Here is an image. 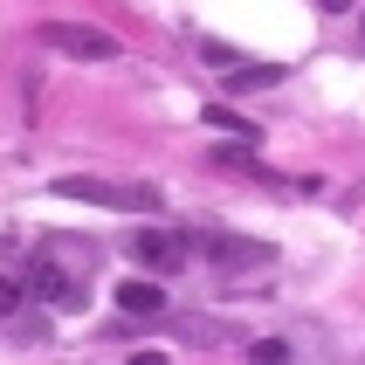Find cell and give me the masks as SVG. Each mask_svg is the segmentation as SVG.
Returning <instances> with one entry per match:
<instances>
[{
  "label": "cell",
  "instance_id": "7",
  "mask_svg": "<svg viewBox=\"0 0 365 365\" xmlns=\"http://www.w3.org/2000/svg\"><path fill=\"white\" fill-rule=\"evenodd\" d=\"M269 83H283L276 62H262V69H242V62H235V69H227V90H269Z\"/></svg>",
  "mask_w": 365,
  "mask_h": 365
},
{
  "label": "cell",
  "instance_id": "8",
  "mask_svg": "<svg viewBox=\"0 0 365 365\" xmlns=\"http://www.w3.org/2000/svg\"><path fill=\"white\" fill-rule=\"evenodd\" d=\"M255 138H235V145H214V159L207 165H227V173H255V152H248Z\"/></svg>",
  "mask_w": 365,
  "mask_h": 365
},
{
  "label": "cell",
  "instance_id": "6",
  "mask_svg": "<svg viewBox=\"0 0 365 365\" xmlns=\"http://www.w3.org/2000/svg\"><path fill=\"white\" fill-rule=\"evenodd\" d=\"M118 310L124 317H165V289L145 283V276H124L118 283Z\"/></svg>",
  "mask_w": 365,
  "mask_h": 365
},
{
  "label": "cell",
  "instance_id": "13",
  "mask_svg": "<svg viewBox=\"0 0 365 365\" xmlns=\"http://www.w3.org/2000/svg\"><path fill=\"white\" fill-rule=\"evenodd\" d=\"M317 7H324V14H345V7H351V0H317Z\"/></svg>",
  "mask_w": 365,
  "mask_h": 365
},
{
  "label": "cell",
  "instance_id": "3",
  "mask_svg": "<svg viewBox=\"0 0 365 365\" xmlns=\"http://www.w3.org/2000/svg\"><path fill=\"white\" fill-rule=\"evenodd\" d=\"M35 41L48 48V56H76V62H110V56H124L118 35H110V28H90V21H41Z\"/></svg>",
  "mask_w": 365,
  "mask_h": 365
},
{
  "label": "cell",
  "instance_id": "11",
  "mask_svg": "<svg viewBox=\"0 0 365 365\" xmlns=\"http://www.w3.org/2000/svg\"><path fill=\"white\" fill-rule=\"evenodd\" d=\"M200 56L214 62V69H235V48H227V41H200Z\"/></svg>",
  "mask_w": 365,
  "mask_h": 365
},
{
  "label": "cell",
  "instance_id": "10",
  "mask_svg": "<svg viewBox=\"0 0 365 365\" xmlns=\"http://www.w3.org/2000/svg\"><path fill=\"white\" fill-rule=\"evenodd\" d=\"M21 297H28V289H21L14 276H0V317H14V310H21Z\"/></svg>",
  "mask_w": 365,
  "mask_h": 365
},
{
  "label": "cell",
  "instance_id": "4",
  "mask_svg": "<svg viewBox=\"0 0 365 365\" xmlns=\"http://www.w3.org/2000/svg\"><path fill=\"white\" fill-rule=\"evenodd\" d=\"M28 289H35V297H48L56 310H83V304H90V289H83L69 269H56V262H35V269H28Z\"/></svg>",
  "mask_w": 365,
  "mask_h": 365
},
{
  "label": "cell",
  "instance_id": "1",
  "mask_svg": "<svg viewBox=\"0 0 365 365\" xmlns=\"http://www.w3.org/2000/svg\"><path fill=\"white\" fill-rule=\"evenodd\" d=\"M186 248H193L214 276H255V269L276 262V248H269V242H255V235H227V227H193Z\"/></svg>",
  "mask_w": 365,
  "mask_h": 365
},
{
  "label": "cell",
  "instance_id": "12",
  "mask_svg": "<svg viewBox=\"0 0 365 365\" xmlns=\"http://www.w3.org/2000/svg\"><path fill=\"white\" fill-rule=\"evenodd\" d=\"M248 359H289V345H283V338H255V345H248Z\"/></svg>",
  "mask_w": 365,
  "mask_h": 365
},
{
  "label": "cell",
  "instance_id": "9",
  "mask_svg": "<svg viewBox=\"0 0 365 365\" xmlns=\"http://www.w3.org/2000/svg\"><path fill=\"white\" fill-rule=\"evenodd\" d=\"M207 124H221L227 138H255V124H248L242 110H227V103H214V110H207Z\"/></svg>",
  "mask_w": 365,
  "mask_h": 365
},
{
  "label": "cell",
  "instance_id": "5",
  "mask_svg": "<svg viewBox=\"0 0 365 365\" xmlns=\"http://www.w3.org/2000/svg\"><path fill=\"white\" fill-rule=\"evenodd\" d=\"M131 255H138L145 269H180L193 248H186V235H165V227H138V235H131Z\"/></svg>",
  "mask_w": 365,
  "mask_h": 365
},
{
  "label": "cell",
  "instance_id": "2",
  "mask_svg": "<svg viewBox=\"0 0 365 365\" xmlns=\"http://www.w3.org/2000/svg\"><path fill=\"white\" fill-rule=\"evenodd\" d=\"M56 200L118 207V214H159V186H138V180H90V173H69V180H56Z\"/></svg>",
  "mask_w": 365,
  "mask_h": 365
}]
</instances>
